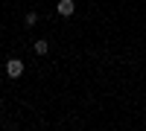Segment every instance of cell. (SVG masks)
<instances>
[{"instance_id":"cell-2","label":"cell","mask_w":146,"mask_h":131,"mask_svg":"<svg viewBox=\"0 0 146 131\" xmlns=\"http://www.w3.org/2000/svg\"><path fill=\"white\" fill-rule=\"evenodd\" d=\"M56 12H58L62 18H73V12H76V3H73V0H58Z\"/></svg>"},{"instance_id":"cell-1","label":"cell","mask_w":146,"mask_h":131,"mask_svg":"<svg viewBox=\"0 0 146 131\" xmlns=\"http://www.w3.org/2000/svg\"><path fill=\"white\" fill-rule=\"evenodd\" d=\"M21 73H23V61H21V58H9V61H6V76L18 79Z\"/></svg>"},{"instance_id":"cell-3","label":"cell","mask_w":146,"mask_h":131,"mask_svg":"<svg viewBox=\"0 0 146 131\" xmlns=\"http://www.w3.org/2000/svg\"><path fill=\"white\" fill-rule=\"evenodd\" d=\"M35 23H38V15H35V12H27V18H23V26H35Z\"/></svg>"},{"instance_id":"cell-4","label":"cell","mask_w":146,"mask_h":131,"mask_svg":"<svg viewBox=\"0 0 146 131\" xmlns=\"http://www.w3.org/2000/svg\"><path fill=\"white\" fill-rule=\"evenodd\" d=\"M35 53H38V55H47V53H50V44H47V41H35Z\"/></svg>"}]
</instances>
